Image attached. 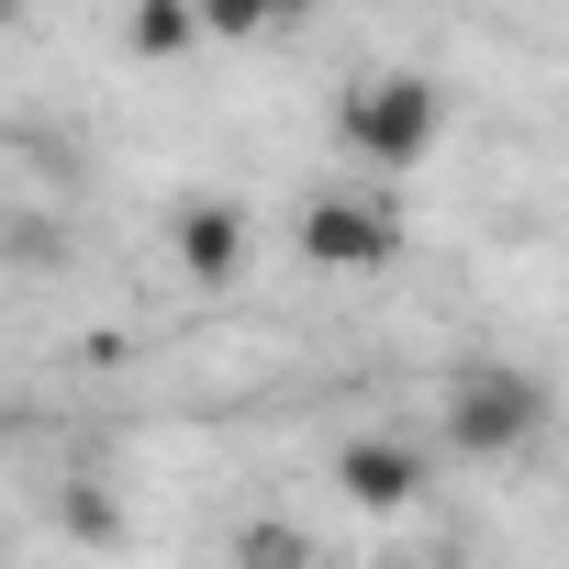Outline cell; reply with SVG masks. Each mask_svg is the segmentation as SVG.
I'll return each mask as SVG.
<instances>
[{
    "instance_id": "5b68a950",
    "label": "cell",
    "mask_w": 569,
    "mask_h": 569,
    "mask_svg": "<svg viewBox=\"0 0 569 569\" xmlns=\"http://www.w3.org/2000/svg\"><path fill=\"white\" fill-rule=\"evenodd\" d=\"M336 491H347L358 513H402V502L425 491V447H402V436H347V447H336Z\"/></svg>"
},
{
    "instance_id": "277c9868",
    "label": "cell",
    "mask_w": 569,
    "mask_h": 569,
    "mask_svg": "<svg viewBox=\"0 0 569 569\" xmlns=\"http://www.w3.org/2000/svg\"><path fill=\"white\" fill-rule=\"evenodd\" d=\"M168 257H179V279L223 291V279L246 268V201H223V190H190V201L168 212Z\"/></svg>"
},
{
    "instance_id": "7a4b0ae2",
    "label": "cell",
    "mask_w": 569,
    "mask_h": 569,
    "mask_svg": "<svg viewBox=\"0 0 569 569\" xmlns=\"http://www.w3.org/2000/svg\"><path fill=\"white\" fill-rule=\"evenodd\" d=\"M536 436H547V391H536L525 369L480 358V369L447 380V458H513V447H536Z\"/></svg>"
},
{
    "instance_id": "52a82bcc",
    "label": "cell",
    "mask_w": 569,
    "mask_h": 569,
    "mask_svg": "<svg viewBox=\"0 0 569 569\" xmlns=\"http://www.w3.org/2000/svg\"><path fill=\"white\" fill-rule=\"evenodd\" d=\"M201 23H212L223 46H257V34H291V23H313V0H201Z\"/></svg>"
},
{
    "instance_id": "6da1fadb",
    "label": "cell",
    "mask_w": 569,
    "mask_h": 569,
    "mask_svg": "<svg viewBox=\"0 0 569 569\" xmlns=\"http://www.w3.org/2000/svg\"><path fill=\"white\" fill-rule=\"evenodd\" d=\"M336 134H347L358 168H425L436 134H447V90L425 68H380V79H358L336 101Z\"/></svg>"
},
{
    "instance_id": "8992f818",
    "label": "cell",
    "mask_w": 569,
    "mask_h": 569,
    "mask_svg": "<svg viewBox=\"0 0 569 569\" xmlns=\"http://www.w3.org/2000/svg\"><path fill=\"white\" fill-rule=\"evenodd\" d=\"M212 23H201V0H134L123 12V46L134 57H179V46H201Z\"/></svg>"
},
{
    "instance_id": "3957f363",
    "label": "cell",
    "mask_w": 569,
    "mask_h": 569,
    "mask_svg": "<svg viewBox=\"0 0 569 569\" xmlns=\"http://www.w3.org/2000/svg\"><path fill=\"white\" fill-rule=\"evenodd\" d=\"M291 234H302L313 268H358V279H369V268L402 257V201H391V190H313Z\"/></svg>"
},
{
    "instance_id": "ba28073f",
    "label": "cell",
    "mask_w": 569,
    "mask_h": 569,
    "mask_svg": "<svg viewBox=\"0 0 569 569\" xmlns=\"http://www.w3.org/2000/svg\"><path fill=\"white\" fill-rule=\"evenodd\" d=\"M234 558H313L302 525H234Z\"/></svg>"
}]
</instances>
